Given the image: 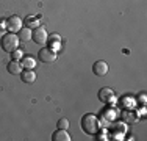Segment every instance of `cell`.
<instances>
[{
  "instance_id": "obj_1",
  "label": "cell",
  "mask_w": 147,
  "mask_h": 141,
  "mask_svg": "<svg viewBox=\"0 0 147 141\" xmlns=\"http://www.w3.org/2000/svg\"><path fill=\"white\" fill-rule=\"evenodd\" d=\"M82 129L85 133H89V135H94V133L99 132L100 129V122H99V118L91 113H86L85 116L82 118Z\"/></svg>"
},
{
  "instance_id": "obj_2",
  "label": "cell",
  "mask_w": 147,
  "mask_h": 141,
  "mask_svg": "<svg viewBox=\"0 0 147 141\" xmlns=\"http://www.w3.org/2000/svg\"><path fill=\"white\" fill-rule=\"evenodd\" d=\"M0 42H2V49L5 52H8V54H13V52L16 50L17 47H19L20 41H19V36H17L16 33H5L2 38H0Z\"/></svg>"
},
{
  "instance_id": "obj_3",
  "label": "cell",
  "mask_w": 147,
  "mask_h": 141,
  "mask_svg": "<svg viewBox=\"0 0 147 141\" xmlns=\"http://www.w3.org/2000/svg\"><path fill=\"white\" fill-rule=\"evenodd\" d=\"M117 116H119V111L113 107V105H108V107L102 111V118H100L99 122H100V125H103L105 129H107V127H110V124L117 118Z\"/></svg>"
},
{
  "instance_id": "obj_4",
  "label": "cell",
  "mask_w": 147,
  "mask_h": 141,
  "mask_svg": "<svg viewBox=\"0 0 147 141\" xmlns=\"http://www.w3.org/2000/svg\"><path fill=\"white\" fill-rule=\"evenodd\" d=\"M99 99L103 102V104H107V105H114L116 100H117L114 91L111 89V88H108V86H105V88H102V89L99 91Z\"/></svg>"
},
{
  "instance_id": "obj_5",
  "label": "cell",
  "mask_w": 147,
  "mask_h": 141,
  "mask_svg": "<svg viewBox=\"0 0 147 141\" xmlns=\"http://www.w3.org/2000/svg\"><path fill=\"white\" fill-rule=\"evenodd\" d=\"M31 39L36 42V44H39V45L45 44V42H47V39H49L47 30H45L44 27H38V28H34V30L31 31Z\"/></svg>"
},
{
  "instance_id": "obj_6",
  "label": "cell",
  "mask_w": 147,
  "mask_h": 141,
  "mask_svg": "<svg viewBox=\"0 0 147 141\" xmlns=\"http://www.w3.org/2000/svg\"><path fill=\"white\" fill-rule=\"evenodd\" d=\"M38 58H39L41 63H55V60H57V52H53L49 47H44L39 50Z\"/></svg>"
},
{
  "instance_id": "obj_7",
  "label": "cell",
  "mask_w": 147,
  "mask_h": 141,
  "mask_svg": "<svg viewBox=\"0 0 147 141\" xmlns=\"http://www.w3.org/2000/svg\"><path fill=\"white\" fill-rule=\"evenodd\" d=\"M24 22L22 19H20L19 16H11L6 19V30L9 31V33H16V31H19L20 28H22Z\"/></svg>"
},
{
  "instance_id": "obj_8",
  "label": "cell",
  "mask_w": 147,
  "mask_h": 141,
  "mask_svg": "<svg viewBox=\"0 0 147 141\" xmlns=\"http://www.w3.org/2000/svg\"><path fill=\"white\" fill-rule=\"evenodd\" d=\"M111 130H113V136H116V140H122V136H125V133H127L128 127L124 122H116V124L111 122Z\"/></svg>"
},
{
  "instance_id": "obj_9",
  "label": "cell",
  "mask_w": 147,
  "mask_h": 141,
  "mask_svg": "<svg viewBox=\"0 0 147 141\" xmlns=\"http://www.w3.org/2000/svg\"><path fill=\"white\" fill-rule=\"evenodd\" d=\"M108 63L107 61H103V60H99V61H96L94 63V66H92V72L96 74V75H99V77H103V75H107L108 74Z\"/></svg>"
},
{
  "instance_id": "obj_10",
  "label": "cell",
  "mask_w": 147,
  "mask_h": 141,
  "mask_svg": "<svg viewBox=\"0 0 147 141\" xmlns=\"http://www.w3.org/2000/svg\"><path fill=\"white\" fill-rule=\"evenodd\" d=\"M6 69H8L9 74H13V75H20L24 70V66L20 61H17V60H11V61L8 63V66H6Z\"/></svg>"
},
{
  "instance_id": "obj_11",
  "label": "cell",
  "mask_w": 147,
  "mask_h": 141,
  "mask_svg": "<svg viewBox=\"0 0 147 141\" xmlns=\"http://www.w3.org/2000/svg\"><path fill=\"white\" fill-rule=\"evenodd\" d=\"M49 44H50V47L49 49H52V50L53 52H58L59 49H61V36H59V35H50V36H49Z\"/></svg>"
},
{
  "instance_id": "obj_12",
  "label": "cell",
  "mask_w": 147,
  "mask_h": 141,
  "mask_svg": "<svg viewBox=\"0 0 147 141\" xmlns=\"http://www.w3.org/2000/svg\"><path fill=\"white\" fill-rule=\"evenodd\" d=\"M52 140L53 141H71V135L67 133V130L64 129H58L57 132H53V135H52Z\"/></svg>"
},
{
  "instance_id": "obj_13",
  "label": "cell",
  "mask_w": 147,
  "mask_h": 141,
  "mask_svg": "<svg viewBox=\"0 0 147 141\" xmlns=\"http://www.w3.org/2000/svg\"><path fill=\"white\" fill-rule=\"evenodd\" d=\"M20 79H22L24 83H33L36 80V72L33 69H25L20 74Z\"/></svg>"
},
{
  "instance_id": "obj_14",
  "label": "cell",
  "mask_w": 147,
  "mask_h": 141,
  "mask_svg": "<svg viewBox=\"0 0 147 141\" xmlns=\"http://www.w3.org/2000/svg\"><path fill=\"white\" fill-rule=\"evenodd\" d=\"M41 25V19L38 16H27L25 17V27L30 28V30H34Z\"/></svg>"
},
{
  "instance_id": "obj_15",
  "label": "cell",
  "mask_w": 147,
  "mask_h": 141,
  "mask_svg": "<svg viewBox=\"0 0 147 141\" xmlns=\"http://www.w3.org/2000/svg\"><path fill=\"white\" fill-rule=\"evenodd\" d=\"M20 63H22V66L25 69H33L34 66H36V60H34V56H31V55H24L22 60H20Z\"/></svg>"
},
{
  "instance_id": "obj_16",
  "label": "cell",
  "mask_w": 147,
  "mask_h": 141,
  "mask_svg": "<svg viewBox=\"0 0 147 141\" xmlns=\"http://www.w3.org/2000/svg\"><path fill=\"white\" fill-rule=\"evenodd\" d=\"M17 36H19V41L20 42H27V41H30L31 39V30L30 28H20L19 31H17Z\"/></svg>"
},
{
  "instance_id": "obj_17",
  "label": "cell",
  "mask_w": 147,
  "mask_h": 141,
  "mask_svg": "<svg viewBox=\"0 0 147 141\" xmlns=\"http://www.w3.org/2000/svg\"><path fill=\"white\" fill-rule=\"evenodd\" d=\"M122 119L125 122H135V121H138V115L131 110H125V111H122Z\"/></svg>"
},
{
  "instance_id": "obj_18",
  "label": "cell",
  "mask_w": 147,
  "mask_h": 141,
  "mask_svg": "<svg viewBox=\"0 0 147 141\" xmlns=\"http://www.w3.org/2000/svg\"><path fill=\"white\" fill-rule=\"evenodd\" d=\"M58 129H64V130H67L69 129V119H66V118H61L58 121Z\"/></svg>"
},
{
  "instance_id": "obj_19",
  "label": "cell",
  "mask_w": 147,
  "mask_h": 141,
  "mask_svg": "<svg viewBox=\"0 0 147 141\" xmlns=\"http://www.w3.org/2000/svg\"><path fill=\"white\" fill-rule=\"evenodd\" d=\"M22 56H24V52L19 50V49H16V50L13 52V60H17V61H20V60H22Z\"/></svg>"
},
{
  "instance_id": "obj_20",
  "label": "cell",
  "mask_w": 147,
  "mask_h": 141,
  "mask_svg": "<svg viewBox=\"0 0 147 141\" xmlns=\"http://www.w3.org/2000/svg\"><path fill=\"white\" fill-rule=\"evenodd\" d=\"M5 31H6V19H2L0 20V38L5 35Z\"/></svg>"
},
{
  "instance_id": "obj_21",
  "label": "cell",
  "mask_w": 147,
  "mask_h": 141,
  "mask_svg": "<svg viewBox=\"0 0 147 141\" xmlns=\"http://www.w3.org/2000/svg\"><path fill=\"white\" fill-rule=\"evenodd\" d=\"M138 102H139L141 105H146V102H147L146 93H141V94H139V96H138Z\"/></svg>"
},
{
  "instance_id": "obj_22",
  "label": "cell",
  "mask_w": 147,
  "mask_h": 141,
  "mask_svg": "<svg viewBox=\"0 0 147 141\" xmlns=\"http://www.w3.org/2000/svg\"><path fill=\"white\" fill-rule=\"evenodd\" d=\"M99 140H103V141H107V140H108V133L105 132V130L102 132V135H100V133H99Z\"/></svg>"
}]
</instances>
